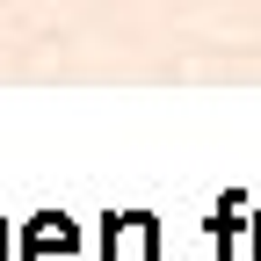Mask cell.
I'll return each instance as SVG.
<instances>
[{"label": "cell", "instance_id": "1", "mask_svg": "<svg viewBox=\"0 0 261 261\" xmlns=\"http://www.w3.org/2000/svg\"><path fill=\"white\" fill-rule=\"evenodd\" d=\"M22 261H87V240L65 211H37L22 225Z\"/></svg>", "mask_w": 261, "mask_h": 261}, {"label": "cell", "instance_id": "2", "mask_svg": "<svg viewBox=\"0 0 261 261\" xmlns=\"http://www.w3.org/2000/svg\"><path fill=\"white\" fill-rule=\"evenodd\" d=\"M102 261H160V218L152 211L102 218Z\"/></svg>", "mask_w": 261, "mask_h": 261}, {"label": "cell", "instance_id": "3", "mask_svg": "<svg viewBox=\"0 0 261 261\" xmlns=\"http://www.w3.org/2000/svg\"><path fill=\"white\" fill-rule=\"evenodd\" d=\"M247 232V196L232 189V196H218V218H211V247H218V261H232V240Z\"/></svg>", "mask_w": 261, "mask_h": 261}, {"label": "cell", "instance_id": "4", "mask_svg": "<svg viewBox=\"0 0 261 261\" xmlns=\"http://www.w3.org/2000/svg\"><path fill=\"white\" fill-rule=\"evenodd\" d=\"M247 261H261V211H247Z\"/></svg>", "mask_w": 261, "mask_h": 261}, {"label": "cell", "instance_id": "5", "mask_svg": "<svg viewBox=\"0 0 261 261\" xmlns=\"http://www.w3.org/2000/svg\"><path fill=\"white\" fill-rule=\"evenodd\" d=\"M0 261H8V225H0Z\"/></svg>", "mask_w": 261, "mask_h": 261}]
</instances>
